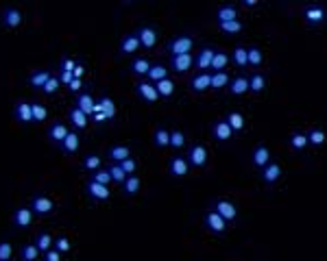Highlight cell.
I'll use <instances>...</instances> for the list:
<instances>
[{
  "label": "cell",
  "mask_w": 327,
  "mask_h": 261,
  "mask_svg": "<svg viewBox=\"0 0 327 261\" xmlns=\"http://www.w3.org/2000/svg\"><path fill=\"white\" fill-rule=\"evenodd\" d=\"M192 48H194V37H190V35H177V37H172L168 44H166V50L170 53V57L190 55Z\"/></svg>",
  "instance_id": "cell-1"
},
{
  "label": "cell",
  "mask_w": 327,
  "mask_h": 261,
  "mask_svg": "<svg viewBox=\"0 0 327 261\" xmlns=\"http://www.w3.org/2000/svg\"><path fill=\"white\" fill-rule=\"evenodd\" d=\"M212 211H216L227 224L234 222L236 218H238V207L231 200H227V198H216L214 205H212Z\"/></svg>",
  "instance_id": "cell-2"
},
{
  "label": "cell",
  "mask_w": 327,
  "mask_h": 261,
  "mask_svg": "<svg viewBox=\"0 0 327 261\" xmlns=\"http://www.w3.org/2000/svg\"><path fill=\"white\" fill-rule=\"evenodd\" d=\"M28 209H31L35 215H50L55 211V200L48 198V196H44V194H38L31 198V202H28Z\"/></svg>",
  "instance_id": "cell-3"
},
{
  "label": "cell",
  "mask_w": 327,
  "mask_h": 261,
  "mask_svg": "<svg viewBox=\"0 0 327 261\" xmlns=\"http://www.w3.org/2000/svg\"><path fill=\"white\" fill-rule=\"evenodd\" d=\"M186 159L192 168H203V165L207 163V148L203 146V144H192V146L188 148Z\"/></svg>",
  "instance_id": "cell-4"
},
{
  "label": "cell",
  "mask_w": 327,
  "mask_h": 261,
  "mask_svg": "<svg viewBox=\"0 0 327 261\" xmlns=\"http://www.w3.org/2000/svg\"><path fill=\"white\" fill-rule=\"evenodd\" d=\"M203 224H205L207 231H212V233H216V235H223L225 231H227V222H225L216 211H212V209L203 213Z\"/></svg>",
  "instance_id": "cell-5"
},
{
  "label": "cell",
  "mask_w": 327,
  "mask_h": 261,
  "mask_svg": "<svg viewBox=\"0 0 327 261\" xmlns=\"http://www.w3.org/2000/svg\"><path fill=\"white\" fill-rule=\"evenodd\" d=\"M0 24L5 28H18L22 24V11L16 7H5L0 13Z\"/></svg>",
  "instance_id": "cell-6"
},
{
  "label": "cell",
  "mask_w": 327,
  "mask_h": 261,
  "mask_svg": "<svg viewBox=\"0 0 327 261\" xmlns=\"http://www.w3.org/2000/svg\"><path fill=\"white\" fill-rule=\"evenodd\" d=\"M135 35H137V39H140L142 48H153L157 44V28L151 26V24H142L135 31Z\"/></svg>",
  "instance_id": "cell-7"
},
{
  "label": "cell",
  "mask_w": 327,
  "mask_h": 261,
  "mask_svg": "<svg viewBox=\"0 0 327 261\" xmlns=\"http://www.w3.org/2000/svg\"><path fill=\"white\" fill-rule=\"evenodd\" d=\"M13 120H18L22 126H28L33 122V115H31V103L26 100H20V103L13 105Z\"/></svg>",
  "instance_id": "cell-8"
},
{
  "label": "cell",
  "mask_w": 327,
  "mask_h": 261,
  "mask_svg": "<svg viewBox=\"0 0 327 261\" xmlns=\"http://www.w3.org/2000/svg\"><path fill=\"white\" fill-rule=\"evenodd\" d=\"M33 222V211L28 207H18L16 211L11 213V224L16 229H28Z\"/></svg>",
  "instance_id": "cell-9"
},
{
  "label": "cell",
  "mask_w": 327,
  "mask_h": 261,
  "mask_svg": "<svg viewBox=\"0 0 327 261\" xmlns=\"http://www.w3.org/2000/svg\"><path fill=\"white\" fill-rule=\"evenodd\" d=\"M209 85H212V74H209V72H199V74H194L190 81H188V87H190L194 94L207 92Z\"/></svg>",
  "instance_id": "cell-10"
},
{
  "label": "cell",
  "mask_w": 327,
  "mask_h": 261,
  "mask_svg": "<svg viewBox=\"0 0 327 261\" xmlns=\"http://www.w3.org/2000/svg\"><path fill=\"white\" fill-rule=\"evenodd\" d=\"M188 170H190V163H188V159L186 157H172L170 161H168V172H170V177L174 179H184Z\"/></svg>",
  "instance_id": "cell-11"
},
{
  "label": "cell",
  "mask_w": 327,
  "mask_h": 261,
  "mask_svg": "<svg viewBox=\"0 0 327 261\" xmlns=\"http://www.w3.org/2000/svg\"><path fill=\"white\" fill-rule=\"evenodd\" d=\"M194 65V57L192 55H177L170 57V70H174L177 74H186L188 70H192Z\"/></svg>",
  "instance_id": "cell-12"
},
{
  "label": "cell",
  "mask_w": 327,
  "mask_h": 261,
  "mask_svg": "<svg viewBox=\"0 0 327 261\" xmlns=\"http://www.w3.org/2000/svg\"><path fill=\"white\" fill-rule=\"evenodd\" d=\"M303 16L305 20H308V24H323L325 18H327V11L323 9V7H318V5H310V7H305V11H303Z\"/></svg>",
  "instance_id": "cell-13"
},
{
  "label": "cell",
  "mask_w": 327,
  "mask_h": 261,
  "mask_svg": "<svg viewBox=\"0 0 327 261\" xmlns=\"http://www.w3.org/2000/svg\"><path fill=\"white\" fill-rule=\"evenodd\" d=\"M137 50H140V39H137L135 33L125 35V37L120 39V44H118V53L120 55H133V53H137Z\"/></svg>",
  "instance_id": "cell-14"
},
{
  "label": "cell",
  "mask_w": 327,
  "mask_h": 261,
  "mask_svg": "<svg viewBox=\"0 0 327 261\" xmlns=\"http://www.w3.org/2000/svg\"><path fill=\"white\" fill-rule=\"evenodd\" d=\"M212 133L218 142H229L231 137H234V130H231V126L227 124V120H216L212 124Z\"/></svg>",
  "instance_id": "cell-15"
},
{
  "label": "cell",
  "mask_w": 327,
  "mask_h": 261,
  "mask_svg": "<svg viewBox=\"0 0 327 261\" xmlns=\"http://www.w3.org/2000/svg\"><path fill=\"white\" fill-rule=\"evenodd\" d=\"M68 130H70V128L65 126L63 122H53V124L48 126V130H46V137H48V140L53 142V144H57V146H59V144L63 142V137L68 135Z\"/></svg>",
  "instance_id": "cell-16"
},
{
  "label": "cell",
  "mask_w": 327,
  "mask_h": 261,
  "mask_svg": "<svg viewBox=\"0 0 327 261\" xmlns=\"http://www.w3.org/2000/svg\"><path fill=\"white\" fill-rule=\"evenodd\" d=\"M85 194L90 196L92 200H107L109 198V187L107 185H98L94 181H87L85 183Z\"/></svg>",
  "instance_id": "cell-17"
},
{
  "label": "cell",
  "mask_w": 327,
  "mask_h": 261,
  "mask_svg": "<svg viewBox=\"0 0 327 261\" xmlns=\"http://www.w3.org/2000/svg\"><path fill=\"white\" fill-rule=\"evenodd\" d=\"M79 144H81V137H79L77 130H68V135L63 137L59 148H61V152H65V155H75V152L79 150Z\"/></svg>",
  "instance_id": "cell-18"
},
{
  "label": "cell",
  "mask_w": 327,
  "mask_h": 261,
  "mask_svg": "<svg viewBox=\"0 0 327 261\" xmlns=\"http://www.w3.org/2000/svg\"><path fill=\"white\" fill-rule=\"evenodd\" d=\"M135 92L140 94V98H144L147 103H155V100H159V94H157V90H155V85L149 83V81L135 83Z\"/></svg>",
  "instance_id": "cell-19"
},
{
  "label": "cell",
  "mask_w": 327,
  "mask_h": 261,
  "mask_svg": "<svg viewBox=\"0 0 327 261\" xmlns=\"http://www.w3.org/2000/svg\"><path fill=\"white\" fill-rule=\"evenodd\" d=\"M251 161H253V165H258L260 170L264 168V165L271 163V150H268V146H264V144H260V146L253 148Z\"/></svg>",
  "instance_id": "cell-20"
},
{
  "label": "cell",
  "mask_w": 327,
  "mask_h": 261,
  "mask_svg": "<svg viewBox=\"0 0 327 261\" xmlns=\"http://www.w3.org/2000/svg\"><path fill=\"white\" fill-rule=\"evenodd\" d=\"M77 109H81V111L90 118V115H94V107H96V100H94L92 94H87V92H81L77 96Z\"/></svg>",
  "instance_id": "cell-21"
},
{
  "label": "cell",
  "mask_w": 327,
  "mask_h": 261,
  "mask_svg": "<svg viewBox=\"0 0 327 261\" xmlns=\"http://www.w3.org/2000/svg\"><path fill=\"white\" fill-rule=\"evenodd\" d=\"M94 113H103L105 120H114V115H116V103L109 96H103L96 103V107H94Z\"/></svg>",
  "instance_id": "cell-22"
},
{
  "label": "cell",
  "mask_w": 327,
  "mask_h": 261,
  "mask_svg": "<svg viewBox=\"0 0 327 261\" xmlns=\"http://www.w3.org/2000/svg\"><path fill=\"white\" fill-rule=\"evenodd\" d=\"M214 53H216V48L205 46L199 55L194 57V65H196L199 70H209V65H212V59H214Z\"/></svg>",
  "instance_id": "cell-23"
},
{
  "label": "cell",
  "mask_w": 327,
  "mask_h": 261,
  "mask_svg": "<svg viewBox=\"0 0 327 261\" xmlns=\"http://www.w3.org/2000/svg\"><path fill=\"white\" fill-rule=\"evenodd\" d=\"M279 177H281V165L279 163L271 161L268 165L262 168V181H264L266 185H273L275 181H279Z\"/></svg>",
  "instance_id": "cell-24"
},
{
  "label": "cell",
  "mask_w": 327,
  "mask_h": 261,
  "mask_svg": "<svg viewBox=\"0 0 327 261\" xmlns=\"http://www.w3.org/2000/svg\"><path fill=\"white\" fill-rule=\"evenodd\" d=\"M68 120H70V124L75 126L77 130H81V128H85L87 124H90V118H87V115L81 111V109H77V107H70Z\"/></svg>",
  "instance_id": "cell-25"
},
{
  "label": "cell",
  "mask_w": 327,
  "mask_h": 261,
  "mask_svg": "<svg viewBox=\"0 0 327 261\" xmlns=\"http://www.w3.org/2000/svg\"><path fill=\"white\" fill-rule=\"evenodd\" d=\"M107 157H109V161H112V163H122L125 159L131 157V148L129 146H122V144H116V146L109 148Z\"/></svg>",
  "instance_id": "cell-26"
},
{
  "label": "cell",
  "mask_w": 327,
  "mask_h": 261,
  "mask_svg": "<svg viewBox=\"0 0 327 261\" xmlns=\"http://www.w3.org/2000/svg\"><path fill=\"white\" fill-rule=\"evenodd\" d=\"M216 20H218V24H221V22L238 20V9H236L234 5H221L216 9Z\"/></svg>",
  "instance_id": "cell-27"
},
{
  "label": "cell",
  "mask_w": 327,
  "mask_h": 261,
  "mask_svg": "<svg viewBox=\"0 0 327 261\" xmlns=\"http://www.w3.org/2000/svg\"><path fill=\"white\" fill-rule=\"evenodd\" d=\"M249 92V78L246 76H236L231 78L229 83V94L231 96H242V94Z\"/></svg>",
  "instance_id": "cell-28"
},
{
  "label": "cell",
  "mask_w": 327,
  "mask_h": 261,
  "mask_svg": "<svg viewBox=\"0 0 327 261\" xmlns=\"http://www.w3.org/2000/svg\"><path fill=\"white\" fill-rule=\"evenodd\" d=\"M147 78H149V83H153V85L159 83V81H164V78H168V68H166V65H162V63L151 65Z\"/></svg>",
  "instance_id": "cell-29"
},
{
  "label": "cell",
  "mask_w": 327,
  "mask_h": 261,
  "mask_svg": "<svg viewBox=\"0 0 327 261\" xmlns=\"http://www.w3.org/2000/svg\"><path fill=\"white\" fill-rule=\"evenodd\" d=\"M140 187H142V181H140V177H135V174H129V177L122 181V192L127 196H135L140 192Z\"/></svg>",
  "instance_id": "cell-30"
},
{
  "label": "cell",
  "mask_w": 327,
  "mask_h": 261,
  "mask_svg": "<svg viewBox=\"0 0 327 261\" xmlns=\"http://www.w3.org/2000/svg\"><path fill=\"white\" fill-rule=\"evenodd\" d=\"M50 76H53V74H50L48 70H38V72H33V74H28L26 83L31 85V87H38V90H42V87H44V83H46Z\"/></svg>",
  "instance_id": "cell-31"
},
{
  "label": "cell",
  "mask_w": 327,
  "mask_h": 261,
  "mask_svg": "<svg viewBox=\"0 0 327 261\" xmlns=\"http://www.w3.org/2000/svg\"><path fill=\"white\" fill-rule=\"evenodd\" d=\"M151 70V61L144 59V57H135L133 61H131V72H133L135 76H147Z\"/></svg>",
  "instance_id": "cell-32"
},
{
  "label": "cell",
  "mask_w": 327,
  "mask_h": 261,
  "mask_svg": "<svg viewBox=\"0 0 327 261\" xmlns=\"http://www.w3.org/2000/svg\"><path fill=\"white\" fill-rule=\"evenodd\" d=\"M229 65V55L223 53V50H216L214 53V59H212V65H209V70L214 72H225Z\"/></svg>",
  "instance_id": "cell-33"
},
{
  "label": "cell",
  "mask_w": 327,
  "mask_h": 261,
  "mask_svg": "<svg viewBox=\"0 0 327 261\" xmlns=\"http://www.w3.org/2000/svg\"><path fill=\"white\" fill-rule=\"evenodd\" d=\"M231 83V78H229V74L227 72H212V90L214 92H221V90H225Z\"/></svg>",
  "instance_id": "cell-34"
},
{
  "label": "cell",
  "mask_w": 327,
  "mask_h": 261,
  "mask_svg": "<svg viewBox=\"0 0 327 261\" xmlns=\"http://www.w3.org/2000/svg\"><path fill=\"white\" fill-rule=\"evenodd\" d=\"M153 144H155L157 148H166L170 144V130H166L164 126L155 128V133H153Z\"/></svg>",
  "instance_id": "cell-35"
},
{
  "label": "cell",
  "mask_w": 327,
  "mask_h": 261,
  "mask_svg": "<svg viewBox=\"0 0 327 261\" xmlns=\"http://www.w3.org/2000/svg\"><path fill=\"white\" fill-rule=\"evenodd\" d=\"M264 90H266V76L260 74V72L251 74V78H249V92H253V94H262Z\"/></svg>",
  "instance_id": "cell-36"
},
{
  "label": "cell",
  "mask_w": 327,
  "mask_h": 261,
  "mask_svg": "<svg viewBox=\"0 0 327 261\" xmlns=\"http://www.w3.org/2000/svg\"><path fill=\"white\" fill-rule=\"evenodd\" d=\"M155 90L159 94V98H170L174 94V81L172 78H164V81L155 83Z\"/></svg>",
  "instance_id": "cell-37"
},
{
  "label": "cell",
  "mask_w": 327,
  "mask_h": 261,
  "mask_svg": "<svg viewBox=\"0 0 327 261\" xmlns=\"http://www.w3.org/2000/svg\"><path fill=\"white\" fill-rule=\"evenodd\" d=\"M218 28H221L223 33H227V35H236V33H242L244 31V24L240 20H231V22H221V24H218Z\"/></svg>",
  "instance_id": "cell-38"
},
{
  "label": "cell",
  "mask_w": 327,
  "mask_h": 261,
  "mask_svg": "<svg viewBox=\"0 0 327 261\" xmlns=\"http://www.w3.org/2000/svg\"><path fill=\"white\" fill-rule=\"evenodd\" d=\"M100 163H103V159L98 155H85L81 161V168L87 172H96V170H100Z\"/></svg>",
  "instance_id": "cell-39"
},
{
  "label": "cell",
  "mask_w": 327,
  "mask_h": 261,
  "mask_svg": "<svg viewBox=\"0 0 327 261\" xmlns=\"http://www.w3.org/2000/svg\"><path fill=\"white\" fill-rule=\"evenodd\" d=\"M38 257H40V250L35 244H24L20 248V259L22 261H38Z\"/></svg>",
  "instance_id": "cell-40"
},
{
  "label": "cell",
  "mask_w": 327,
  "mask_h": 261,
  "mask_svg": "<svg viewBox=\"0 0 327 261\" xmlns=\"http://www.w3.org/2000/svg\"><path fill=\"white\" fill-rule=\"evenodd\" d=\"M290 146H293V150H303L305 146H308V135L301 133V130L290 133Z\"/></svg>",
  "instance_id": "cell-41"
},
{
  "label": "cell",
  "mask_w": 327,
  "mask_h": 261,
  "mask_svg": "<svg viewBox=\"0 0 327 261\" xmlns=\"http://www.w3.org/2000/svg\"><path fill=\"white\" fill-rule=\"evenodd\" d=\"M231 59H234V63L238 65V68H246V65H249L246 48H244V46H236V48H234V53H231Z\"/></svg>",
  "instance_id": "cell-42"
},
{
  "label": "cell",
  "mask_w": 327,
  "mask_h": 261,
  "mask_svg": "<svg viewBox=\"0 0 327 261\" xmlns=\"http://www.w3.org/2000/svg\"><path fill=\"white\" fill-rule=\"evenodd\" d=\"M225 120H227V124L231 126V130H234V133H236V130H242L244 128V115L238 113V111L227 113V118H225Z\"/></svg>",
  "instance_id": "cell-43"
},
{
  "label": "cell",
  "mask_w": 327,
  "mask_h": 261,
  "mask_svg": "<svg viewBox=\"0 0 327 261\" xmlns=\"http://www.w3.org/2000/svg\"><path fill=\"white\" fill-rule=\"evenodd\" d=\"M53 235L50 233H40L38 237H35V246H38L40 252H48L50 248H53Z\"/></svg>",
  "instance_id": "cell-44"
},
{
  "label": "cell",
  "mask_w": 327,
  "mask_h": 261,
  "mask_svg": "<svg viewBox=\"0 0 327 261\" xmlns=\"http://www.w3.org/2000/svg\"><path fill=\"white\" fill-rule=\"evenodd\" d=\"M327 140V135H325V130L323 128H312L310 133H308V144H312V146H323Z\"/></svg>",
  "instance_id": "cell-45"
},
{
  "label": "cell",
  "mask_w": 327,
  "mask_h": 261,
  "mask_svg": "<svg viewBox=\"0 0 327 261\" xmlns=\"http://www.w3.org/2000/svg\"><path fill=\"white\" fill-rule=\"evenodd\" d=\"M31 115H33V122H44L48 118V109L42 103H31Z\"/></svg>",
  "instance_id": "cell-46"
},
{
  "label": "cell",
  "mask_w": 327,
  "mask_h": 261,
  "mask_svg": "<svg viewBox=\"0 0 327 261\" xmlns=\"http://www.w3.org/2000/svg\"><path fill=\"white\" fill-rule=\"evenodd\" d=\"M246 57H249V65H253V68H258V65H262V61H264V55H262V50L258 46L246 48Z\"/></svg>",
  "instance_id": "cell-47"
},
{
  "label": "cell",
  "mask_w": 327,
  "mask_h": 261,
  "mask_svg": "<svg viewBox=\"0 0 327 261\" xmlns=\"http://www.w3.org/2000/svg\"><path fill=\"white\" fill-rule=\"evenodd\" d=\"M168 146H172V148H184L186 146V133L181 128H174V130H170V144Z\"/></svg>",
  "instance_id": "cell-48"
},
{
  "label": "cell",
  "mask_w": 327,
  "mask_h": 261,
  "mask_svg": "<svg viewBox=\"0 0 327 261\" xmlns=\"http://www.w3.org/2000/svg\"><path fill=\"white\" fill-rule=\"evenodd\" d=\"M107 170H109V177H112V181H118L120 185H122V181L127 179V172L120 168V163H112Z\"/></svg>",
  "instance_id": "cell-49"
},
{
  "label": "cell",
  "mask_w": 327,
  "mask_h": 261,
  "mask_svg": "<svg viewBox=\"0 0 327 261\" xmlns=\"http://www.w3.org/2000/svg\"><path fill=\"white\" fill-rule=\"evenodd\" d=\"M59 85H61V81H59V76H50L46 83H44V87H42V92L44 94H48V96H53V94L59 90Z\"/></svg>",
  "instance_id": "cell-50"
},
{
  "label": "cell",
  "mask_w": 327,
  "mask_h": 261,
  "mask_svg": "<svg viewBox=\"0 0 327 261\" xmlns=\"http://www.w3.org/2000/svg\"><path fill=\"white\" fill-rule=\"evenodd\" d=\"M90 181H94V183H98V185H109V183H112V177H109V170L105 168V170H96V172H94Z\"/></svg>",
  "instance_id": "cell-51"
},
{
  "label": "cell",
  "mask_w": 327,
  "mask_h": 261,
  "mask_svg": "<svg viewBox=\"0 0 327 261\" xmlns=\"http://www.w3.org/2000/svg\"><path fill=\"white\" fill-rule=\"evenodd\" d=\"M11 252H13V246L7 242V239H3V242H0V261H9Z\"/></svg>",
  "instance_id": "cell-52"
},
{
  "label": "cell",
  "mask_w": 327,
  "mask_h": 261,
  "mask_svg": "<svg viewBox=\"0 0 327 261\" xmlns=\"http://www.w3.org/2000/svg\"><path fill=\"white\" fill-rule=\"evenodd\" d=\"M53 248L59 250V252H70V248H72V246H70V239H68V237H57L55 244H53Z\"/></svg>",
  "instance_id": "cell-53"
},
{
  "label": "cell",
  "mask_w": 327,
  "mask_h": 261,
  "mask_svg": "<svg viewBox=\"0 0 327 261\" xmlns=\"http://www.w3.org/2000/svg\"><path fill=\"white\" fill-rule=\"evenodd\" d=\"M120 168L125 170V172H127V177H129V174H133V172H135L137 163H135V159H131V157H129V159H125V161L120 163Z\"/></svg>",
  "instance_id": "cell-54"
},
{
  "label": "cell",
  "mask_w": 327,
  "mask_h": 261,
  "mask_svg": "<svg viewBox=\"0 0 327 261\" xmlns=\"http://www.w3.org/2000/svg\"><path fill=\"white\" fill-rule=\"evenodd\" d=\"M75 68H77V61L70 59V57H63L61 59V72H75Z\"/></svg>",
  "instance_id": "cell-55"
},
{
  "label": "cell",
  "mask_w": 327,
  "mask_h": 261,
  "mask_svg": "<svg viewBox=\"0 0 327 261\" xmlns=\"http://www.w3.org/2000/svg\"><path fill=\"white\" fill-rule=\"evenodd\" d=\"M44 261H61V252L50 248L48 252H44Z\"/></svg>",
  "instance_id": "cell-56"
},
{
  "label": "cell",
  "mask_w": 327,
  "mask_h": 261,
  "mask_svg": "<svg viewBox=\"0 0 327 261\" xmlns=\"http://www.w3.org/2000/svg\"><path fill=\"white\" fill-rule=\"evenodd\" d=\"M59 81L65 83V85H70L72 81H75V74H72V72H61V74H59Z\"/></svg>",
  "instance_id": "cell-57"
},
{
  "label": "cell",
  "mask_w": 327,
  "mask_h": 261,
  "mask_svg": "<svg viewBox=\"0 0 327 261\" xmlns=\"http://www.w3.org/2000/svg\"><path fill=\"white\" fill-rule=\"evenodd\" d=\"M81 78H75V81H72L68 87H70V92H75V94H81Z\"/></svg>",
  "instance_id": "cell-58"
},
{
  "label": "cell",
  "mask_w": 327,
  "mask_h": 261,
  "mask_svg": "<svg viewBox=\"0 0 327 261\" xmlns=\"http://www.w3.org/2000/svg\"><path fill=\"white\" fill-rule=\"evenodd\" d=\"M83 72H85V68H83L81 63H77V68H75V72H72V74H75V78H81Z\"/></svg>",
  "instance_id": "cell-59"
},
{
  "label": "cell",
  "mask_w": 327,
  "mask_h": 261,
  "mask_svg": "<svg viewBox=\"0 0 327 261\" xmlns=\"http://www.w3.org/2000/svg\"><path fill=\"white\" fill-rule=\"evenodd\" d=\"M244 7H246V9H253V7H256L258 5V0H244V3H242Z\"/></svg>",
  "instance_id": "cell-60"
}]
</instances>
